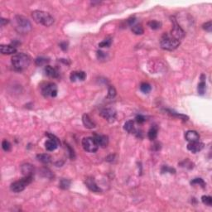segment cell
Instances as JSON below:
<instances>
[{
	"instance_id": "6da1fadb",
	"label": "cell",
	"mask_w": 212,
	"mask_h": 212,
	"mask_svg": "<svg viewBox=\"0 0 212 212\" xmlns=\"http://www.w3.org/2000/svg\"><path fill=\"white\" fill-rule=\"evenodd\" d=\"M13 24L17 32L22 34H27L32 30V24L25 17L16 15L13 19Z\"/></svg>"
},
{
	"instance_id": "7a4b0ae2",
	"label": "cell",
	"mask_w": 212,
	"mask_h": 212,
	"mask_svg": "<svg viewBox=\"0 0 212 212\" xmlns=\"http://www.w3.org/2000/svg\"><path fill=\"white\" fill-rule=\"evenodd\" d=\"M30 57L25 53H18L12 57V65L17 71H23L30 65Z\"/></svg>"
},
{
	"instance_id": "3957f363",
	"label": "cell",
	"mask_w": 212,
	"mask_h": 212,
	"mask_svg": "<svg viewBox=\"0 0 212 212\" xmlns=\"http://www.w3.org/2000/svg\"><path fill=\"white\" fill-rule=\"evenodd\" d=\"M32 18L38 24L45 27H50L54 23V19L48 13L43 11L36 10L32 13Z\"/></svg>"
},
{
	"instance_id": "277c9868",
	"label": "cell",
	"mask_w": 212,
	"mask_h": 212,
	"mask_svg": "<svg viewBox=\"0 0 212 212\" xmlns=\"http://www.w3.org/2000/svg\"><path fill=\"white\" fill-rule=\"evenodd\" d=\"M180 45V41L177 40L174 37H172L171 35L164 34L162 36L161 41H160V46L162 49L167 51H173L179 46Z\"/></svg>"
},
{
	"instance_id": "5b68a950",
	"label": "cell",
	"mask_w": 212,
	"mask_h": 212,
	"mask_svg": "<svg viewBox=\"0 0 212 212\" xmlns=\"http://www.w3.org/2000/svg\"><path fill=\"white\" fill-rule=\"evenodd\" d=\"M32 177H31V176L24 177L21 180L12 183L11 186H10V189H11L12 192H15V193H19V192H23V190L25 189L26 187H28V185L32 182Z\"/></svg>"
},
{
	"instance_id": "8992f818",
	"label": "cell",
	"mask_w": 212,
	"mask_h": 212,
	"mask_svg": "<svg viewBox=\"0 0 212 212\" xmlns=\"http://www.w3.org/2000/svg\"><path fill=\"white\" fill-rule=\"evenodd\" d=\"M82 147L84 151L88 153H95L99 148L98 144L96 143L95 139L94 137L84 138L81 142Z\"/></svg>"
},
{
	"instance_id": "52a82bcc",
	"label": "cell",
	"mask_w": 212,
	"mask_h": 212,
	"mask_svg": "<svg viewBox=\"0 0 212 212\" xmlns=\"http://www.w3.org/2000/svg\"><path fill=\"white\" fill-rule=\"evenodd\" d=\"M41 94L45 97H56L57 95V86L54 83H47L41 87Z\"/></svg>"
},
{
	"instance_id": "ba28073f",
	"label": "cell",
	"mask_w": 212,
	"mask_h": 212,
	"mask_svg": "<svg viewBox=\"0 0 212 212\" xmlns=\"http://www.w3.org/2000/svg\"><path fill=\"white\" fill-rule=\"evenodd\" d=\"M171 19H172L171 21L173 22V28H172V30H171V34L170 35H171L172 37H174L175 39H177V40H179V41H180L181 39L184 37L185 32L182 29V28H181L180 26L178 25L177 23L176 22L175 18H171Z\"/></svg>"
},
{
	"instance_id": "9c48e42d",
	"label": "cell",
	"mask_w": 212,
	"mask_h": 212,
	"mask_svg": "<svg viewBox=\"0 0 212 212\" xmlns=\"http://www.w3.org/2000/svg\"><path fill=\"white\" fill-rule=\"evenodd\" d=\"M101 115L110 123H113L116 119V112L112 109H104L101 110Z\"/></svg>"
},
{
	"instance_id": "30bf717a",
	"label": "cell",
	"mask_w": 212,
	"mask_h": 212,
	"mask_svg": "<svg viewBox=\"0 0 212 212\" xmlns=\"http://www.w3.org/2000/svg\"><path fill=\"white\" fill-rule=\"evenodd\" d=\"M84 184L88 188H89L91 192H101V188L97 186L96 184L95 181V178L91 177H87L84 181Z\"/></svg>"
},
{
	"instance_id": "8fae6325",
	"label": "cell",
	"mask_w": 212,
	"mask_h": 212,
	"mask_svg": "<svg viewBox=\"0 0 212 212\" xmlns=\"http://www.w3.org/2000/svg\"><path fill=\"white\" fill-rule=\"evenodd\" d=\"M204 148V144L201 143L199 141L196 142H190L189 144H187V149L192 152V153H196L201 151Z\"/></svg>"
},
{
	"instance_id": "7c38bea8",
	"label": "cell",
	"mask_w": 212,
	"mask_h": 212,
	"mask_svg": "<svg viewBox=\"0 0 212 212\" xmlns=\"http://www.w3.org/2000/svg\"><path fill=\"white\" fill-rule=\"evenodd\" d=\"M86 78V74L84 71H72L70 75V79L72 82H75L76 80H85Z\"/></svg>"
},
{
	"instance_id": "4fadbf2b",
	"label": "cell",
	"mask_w": 212,
	"mask_h": 212,
	"mask_svg": "<svg viewBox=\"0 0 212 212\" xmlns=\"http://www.w3.org/2000/svg\"><path fill=\"white\" fill-rule=\"evenodd\" d=\"M94 138L95 139L96 143L98 144L99 147L105 148V147L108 146V144H109V139H108L107 136H105V135L95 134Z\"/></svg>"
},
{
	"instance_id": "5bb4252c",
	"label": "cell",
	"mask_w": 212,
	"mask_h": 212,
	"mask_svg": "<svg viewBox=\"0 0 212 212\" xmlns=\"http://www.w3.org/2000/svg\"><path fill=\"white\" fill-rule=\"evenodd\" d=\"M0 52L3 55H11L17 52V49L15 46L12 45H1Z\"/></svg>"
},
{
	"instance_id": "9a60e30c",
	"label": "cell",
	"mask_w": 212,
	"mask_h": 212,
	"mask_svg": "<svg viewBox=\"0 0 212 212\" xmlns=\"http://www.w3.org/2000/svg\"><path fill=\"white\" fill-rule=\"evenodd\" d=\"M185 139L189 142H196L199 141L200 139V135L195 130H189L185 133Z\"/></svg>"
},
{
	"instance_id": "2e32d148",
	"label": "cell",
	"mask_w": 212,
	"mask_h": 212,
	"mask_svg": "<svg viewBox=\"0 0 212 212\" xmlns=\"http://www.w3.org/2000/svg\"><path fill=\"white\" fill-rule=\"evenodd\" d=\"M21 170H22V172L24 175V177H28V176L32 177V175L34 173V167L32 164H29V163L23 164L21 166Z\"/></svg>"
},
{
	"instance_id": "e0dca14e",
	"label": "cell",
	"mask_w": 212,
	"mask_h": 212,
	"mask_svg": "<svg viewBox=\"0 0 212 212\" xmlns=\"http://www.w3.org/2000/svg\"><path fill=\"white\" fill-rule=\"evenodd\" d=\"M82 122L84 127L87 128H95L96 124L93 120L90 119V117L88 114H84L82 116Z\"/></svg>"
},
{
	"instance_id": "ac0fdd59",
	"label": "cell",
	"mask_w": 212,
	"mask_h": 212,
	"mask_svg": "<svg viewBox=\"0 0 212 212\" xmlns=\"http://www.w3.org/2000/svg\"><path fill=\"white\" fill-rule=\"evenodd\" d=\"M44 71H45L46 75L51 78H57L59 76L58 71H57L55 68H53V67H52V66H45Z\"/></svg>"
},
{
	"instance_id": "d6986e66",
	"label": "cell",
	"mask_w": 212,
	"mask_h": 212,
	"mask_svg": "<svg viewBox=\"0 0 212 212\" xmlns=\"http://www.w3.org/2000/svg\"><path fill=\"white\" fill-rule=\"evenodd\" d=\"M59 145L60 144H58L57 141L50 139H48V140H46V143H45V148H46V150L50 151V152L56 150L57 148V147L59 146Z\"/></svg>"
},
{
	"instance_id": "ffe728a7",
	"label": "cell",
	"mask_w": 212,
	"mask_h": 212,
	"mask_svg": "<svg viewBox=\"0 0 212 212\" xmlns=\"http://www.w3.org/2000/svg\"><path fill=\"white\" fill-rule=\"evenodd\" d=\"M205 75L204 74L201 75V81L198 84V88H197V90H198L199 95H203L205 92Z\"/></svg>"
},
{
	"instance_id": "44dd1931",
	"label": "cell",
	"mask_w": 212,
	"mask_h": 212,
	"mask_svg": "<svg viewBox=\"0 0 212 212\" xmlns=\"http://www.w3.org/2000/svg\"><path fill=\"white\" fill-rule=\"evenodd\" d=\"M37 158L39 162H42L44 164H48L52 162V157L47 153H41V154H37Z\"/></svg>"
},
{
	"instance_id": "7402d4cb",
	"label": "cell",
	"mask_w": 212,
	"mask_h": 212,
	"mask_svg": "<svg viewBox=\"0 0 212 212\" xmlns=\"http://www.w3.org/2000/svg\"><path fill=\"white\" fill-rule=\"evenodd\" d=\"M123 128H124V130H126L128 133H134L135 128H134V123H133V120L127 121V122L124 123Z\"/></svg>"
},
{
	"instance_id": "603a6c76",
	"label": "cell",
	"mask_w": 212,
	"mask_h": 212,
	"mask_svg": "<svg viewBox=\"0 0 212 212\" xmlns=\"http://www.w3.org/2000/svg\"><path fill=\"white\" fill-rule=\"evenodd\" d=\"M132 32L136 35H142L144 32V30L142 25L134 24L133 26H132Z\"/></svg>"
},
{
	"instance_id": "cb8c5ba5",
	"label": "cell",
	"mask_w": 212,
	"mask_h": 212,
	"mask_svg": "<svg viewBox=\"0 0 212 212\" xmlns=\"http://www.w3.org/2000/svg\"><path fill=\"white\" fill-rule=\"evenodd\" d=\"M148 139H150V140H154V139H155L157 136V127H153L152 128H150V130H149L148 133Z\"/></svg>"
},
{
	"instance_id": "d4e9b609",
	"label": "cell",
	"mask_w": 212,
	"mask_h": 212,
	"mask_svg": "<svg viewBox=\"0 0 212 212\" xmlns=\"http://www.w3.org/2000/svg\"><path fill=\"white\" fill-rule=\"evenodd\" d=\"M71 186V181L68 179H62L59 183V187L63 190L68 189Z\"/></svg>"
},
{
	"instance_id": "484cf974",
	"label": "cell",
	"mask_w": 212,
	"mask_h": 212,
	"mask_svg": "<svg viewBox=\"0 0 212 212\" xmlns=\"http://www.w3.org/2000/svg\"><path fill=\"white\" fill-rule=\"evenodd\" d=\"M148 25L149 26L150 28H152V29L157 30V29H159V28H161L162 23H160V22H158V21L153 20V21H150V22L148 23Z\"/></svg>"
},
{
	"instance_id": "4316f807",
	"label": "cell",
	"mask_w": 212,
	"mask_h": 212,
	"mask_svg": "<svg viewBox=\"0 0 212 212\" xmlns=\"http://www.w3.org/2000/svg\"><path fill=\"white\" fill-rule=\"evenodd\" d=\"M151 85L148 83H142L141 85H140V90H141L143 93L148 94L151 91Z\"/></svg>"
},
{
	"instance_id": "83f0119b",
	"label": "cell",
	"mask_w": 212,
	"mask_h": 212,
	"mask_svg": "<svg viewBox=\"0 0 212 212\" xmlns=\"http://www.w3.org/2000/svg\"><path fill=\"white\" fill-rule=\"evenodd\" d=\"M191 184L199 185V186H201L202 188H205V182H204L203 179H201V178H195L194 180H192V182H191Z\"/></svg>"
},
{
	"instance_id": "f1b7e54d",
	"label": "cell",
	"mask_w": 212,
	"mask_h": 212,
	"mask_svg": "<svg viewBox=\"0 0 212 212\" xmlns=\"http://www.w3.org/2000/svg\"><path fill=\"white\" fill-rule=\"evenodd\" d=\"M48 62H49V60L45 58V57H38V58H37L36 61H35V63H36L37 66H44V65H46Z\"/></svg>"
},
{
	"instance_id": "f546056e",
	"label": "cell",
	"mask_w": 212,
	"mask_h": 212,
	"mask_svg": "<svg viewBox=\"0 0 212 212\" xmlns=\"http://www.w3.org/2000/svg\"><path fill=\"white\" fill-rule=\"evenodd\" d=\"M201 201H202L203 204H205L208 206H210L212 205V198L210 196H203L201 197Z\"/></svg>"
},
{
	"instance_id": "4dcf8cb0",
	"label": "cell",
	"mask_w": 212,
	"mask_h": 212,
	"mask_svg": "<svg viewBox=\"0 0 212 212\" xmlns=\"http://www.w3.org/2000/svg\"><path fill=\"white\" fill-rule=\"evenodd\" d=\"M112 41L110 38L105 39V41H101V43H99V46L100 47H110L111 46Z\"/></svg>"
},
{
	"instance_id": "1f68e13d",
	"label": "cell",
	"mask_w": 212,
	"mask_h": 212,
	"mask_svg": "<svg viewBox=\"0 0 212 212\" xmlns=\"http://www.w3.org/2000/svg\"><path fill=\"white\" fill-rule=\"evenodd\" d=\"M116 95V90L114 86L109 87V90H108V98L113 99Z\"/></svg>"
},
{
	"instance_id": "d6a6232c",
	"label": "cell",
	"mask_w": 212,
	"mask_h": 212,
	"mask_svg": "<svg viewBox=\"0 0 212 212\" xmlns=\"http://www.w3.org/2000/svg\"><path fill=\"white\" fill-rule=\"evenodd\" d=\"M2 148L5 152H8V151L11 149V144H10L9 142L7 141V140H3L2 143Z\"/></svg>"
},
{
	"instance_id": "836d02e7",
	"label": "cell",
	"mask_w": 212,
	"mask_h": 212,
	"mask_svg": "<svg viewBox=\"0 0 212 212\" xmlns=\"http://www.w3.org/2000/svg\"><path fill=\"white\" fill-rule=\"evenodd\" d=\"M203 27V29L205 30L206 32H210L212 31V23L211 21H209V22H207V23H204L202 25Z\"/></svg>"
},
{
	"instance_id": "e575fe53",
	"label": "cell",
	"mask_w": 212,
	"mask_h": 212,
	"mask_svg": "<svg viewBox=\"0 0 212 212\" xmlns=\"http://www.w3.org/2000/svg\"><path fill=\"white\" fill-rule=\"evenodd\" d=\"M162 173H165V172H170V173H175L176 170L174 168L169 167L167 166H163L162 167Z\"/></svg>"
},
{
	"instance_id": "d590c367",
	"label": "cell",
	"mask_w": 212,
	"mask_h": 212,
	"mask_svg": "<svg viewBox=\"0 0 212 212\" xmlns=\"http://www.w3.org/2000/svg\"><path fill=\"white\" fill-rule=\"evenodd\" d=\"M136 121H137L138 123H144V122L146 121V118H145L144 115L139 114V115H137V116H136Z\"/></svg>"
},
{
	"instance_id": "8d00e7d4",
	"label": "cell",
	"mask_w": 212,
	"mask_h": 212,
	"mask_svg": "<svg viewBox=\"0 0 212 212\" xmlns=\"http://www.w3.org/2000/svg\"><path fill=\"white\" fill-rule=\"evenodd\" d=\"M46 136H47V137L49 138V139H53V140H55V141H57V143H58V144H61V143H60V140L58 139H57V137H56L55 135L51 134V133H46Z\"/></svg>"
},
{
	"instance_id": "74e56055",
	"label": "cell",
	"mask_w": 212,
	"mask_h": 212,
	"mask_svg": "<svg viewBox=\"0 0 212 212\" xmlns=\"http://www.w3.org/2000/svg\"><path fill=\"white\" fill-rule=\"evenodd\" d=\"M97 56H98V58L99 59H104L105 57H106V54H105V52H101V51H99L98 52H97Z\"/></svg>"
},
{
	"instance_id": "f35d334b",
	"label": "cell",
	"mask_w": 212,
	"mask_h": 212,
	"mask_svg": "<svg viewBox=\"0 0 212 212\" xmlns=\"http://www.w3.org/2000/svg\"><path fill=\"white\" fill-rule=\"evenodd\" d=\"M67 148H68L69 152H70V153H70V157H71V158H74V157H75V153H74V150L71 148V147L69 146V145H67Z\"/></svg>"
},
{
	"instance_id": "ab89813d",
	"label": "cell",
	"mask_w": 212,
	"mask_h": 212,
	"mask_svg": "<svg viewBox=\"0 0 212 212\" xmlns=\"http://www.w3.org/2000/svg\"><path fill=\"white\" fill-rule=\"evenodd\" d=\"M1 26L2 27H3V26L5 25V24H7L8 23V19H1Z\"/></svg>"
},
{
	"instance_id": "60d3db41",
	"label": "cell",
	"mask_w": 212,
	"mask_h": 212,
	"mask_svg": "<svg viewBox=\"0 0 212 212\" xmlns=\"http://www.w3.org/2000/svg\"><path fill=\"white\" fill-rule=\"evenodd\" d=\"M61 47H62V49H63V50H66L67 49V44H66V42H62V43H61Z\"/></svg>"
}]
</instances>
